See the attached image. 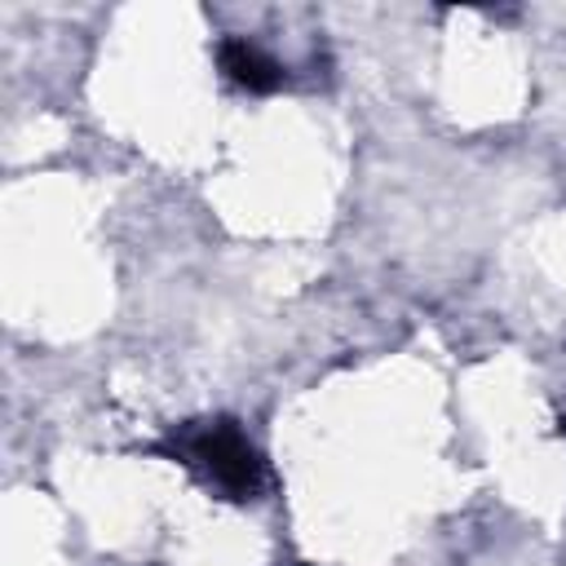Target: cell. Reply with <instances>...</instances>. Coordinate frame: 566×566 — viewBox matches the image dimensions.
Instances as JSON below:
<instances>
[{
	"instance_id": "cell-1",
	"label": "cell",
	"mask_w": 566,
	"mask_h": 566,
	"mask_svg": "<svg viewBox=\"0 0 566 566\" xmlns=\"http://www.w3.org/2000/svg\"><path fill=\"white\" fill-rule=\"evenodd\" d=\"M168 451L230 500H252L265 482L261 455L252 451V442L234 420H208L199 429H186L181 438H172Z\"/></svg>"
},
{
	"instance_id": "cell-2",
	"label": "cell",
	"mask_w": 566,
	"mask_h": 566,
	"mask_svg": "<svg viewBox=\"0 0 566 566\" xmlns=\"http://www.w3.org/2000/svg\"><path fill=\"white\" fill-rule=\"evenodd\" d=\"M217 62H221V71H226L239 88H248V93H274V88L283 84V66H279L265 49H256V44H248V40H239V35H230V40L217 44Z\"/></svg>"
}]
</instances>
